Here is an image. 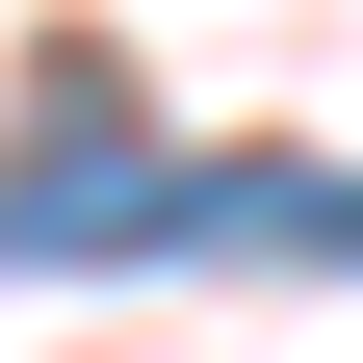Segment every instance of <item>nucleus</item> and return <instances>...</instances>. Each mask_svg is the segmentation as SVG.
Returning <instances> with one entry per match:
<instances>
[]
</instances>
